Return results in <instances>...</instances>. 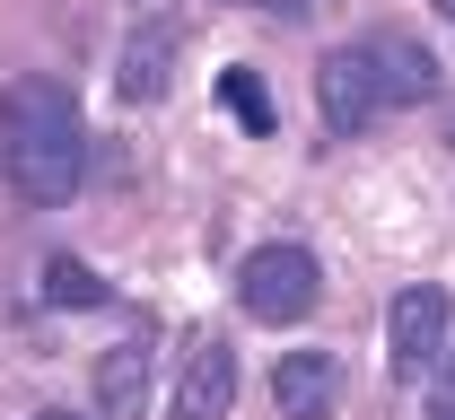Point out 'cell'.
<instances>
[{
  "label": "cell",
  "instance_id": "cell-1",
  "mask_svg": "<svg viewBox=\"0 0 455 420\" xmlns=\"http://www.w3.org/2000/svg\"><path fill=\"white\" fill-rule=\"evenodd\" d=\"M0 167L18 184V202L36 210H61L79 176H88V131H79V106L61 79H18L0 97Z\"/></svg>",
  "mask_w": 455,
  "mask_h": 420
},
{
  "label": "cell",
  "instance_id": "cell-2",
  "mask_svg": "<svg viewBox=\"0 0 455 420\" xmlns=\"http://www.w3.org/2000/svg\"><path fill=\"white\" fill-rule=\"evenodd\" d=\"M236 298H245L254 324H298L307 306L324 298V272H315L307 245H254L245 272H236Z\"/></svg>",
  "mask_w": 455,
  "mask_h": 420
},
{
  "label": "cell",
  "instance_id": "cell-3",
  "mask_svg": "<svg viewBox=\"0 0 455 420\" xmlns=\"http://www.w3.org/2000/svg\"><path fill=\"white\" fill-rule=\"evenodd\" d=\"M447 333H455L447 289H429V281L395 289V306H386V368H395V385H420L429 368L447 360Z\"/></svg>",
  "mask_w": 455,
  "mask_h": 420
},
{
  "label": "cell",
  "instance_id": "cell-4",
  "mask_svg": "<svg viewBox=\"0 0 455 420\" xmlns=\"http://www.w3.org/2000/svg\"><path fill=\"white\" fill-rule=\"evenodd\" d=\"M228 403H236V360H228L220 333H193V351L175 360V403H167V420H228Z\"/></svg>",
  "mask_w": 455,
  "mask_h": 420
},
{
  "label": "cell",
  "instance_id": "cell-5",
  "mask_svg": "<svg viewBox=\"0 0 455 420\" xmlns=\"http://www.w3.org/2000/svg\"><path fill=\"white\" fill-rule=\"evenodd\" d=\"M315 106H324V123H333V131H368V115L386 106L368 44H341V53H324V70H315Z\"/></svg>",
  "mask_w": 455,
  "mask_h": 420
},
{
  "label": "cell",
  "instance_id": "cell-6",
  "mask_svg": "<svg viewBox=\"0 0 455 420\" xmlns=\"http://www.w3.org/2000/svg\"><path fill=\"white\" fill-rule=\"evenodd\" d=\"M175 53H184V18H149V27L123 44V70H114L123 106H158L167 79H175Z\"/></svg>",
  "mask_w": 455,
  "mask_h": 420
},
{
  "label": "cell",
  "instance_id": "cell-7",
  "mask_svg": "<svg viewBox=\"0 0 455 420\" xmlns=\"http://www.w3.org/2000/svg\"><path fill=\"white\" fill-rule=\"evenodd\" d=\"M272 403L289 420H333L341 412V360L333 351H289V360H272Z\"/></svg>",
  "mask_w": 455,
  "mask_h": 420
},
{
  "label": "cell",
  "instance_id": "cell-8",
  "mask_svg": "<svg viewBox=\"0 0 455 420\" xmlns=\"http://www.w3.org/2000/svg\"><path fill=\"white\" fill-rule=\"evenodd\" d=\"M140 403H149V324H132L106 360H97V412H106V420H132Z\"/></svg>",
  "mask_w": 455,
  "mask_h": 420
},
{
  "label": "cell",
  "instance_id": "cell-9",
  "mask_svg": "<svg viewBox=\"0 0 455 420\" xmlns=\"http://www.w3.org/2000/svg\"><path fill=\"white\" fill-rule=\"evenodd\" d=\"M368 61H377L386 106H420V97L438 88V61H429V44H411V36H377V44H368Z\"/></svg>",
  "mask_w": 455,
  "mask_h": 420
},
{
  "label": "cell",
  "instance_id": "cell-10",
  "mask_svg": "<svg viewBox=\"0 0 455 420\" xmlns=\"http://www.w3.org/2000/svg\"><path fill=\"white\" fill-rule=\"evenodd\" d=\"M220 106L245 123V131H272V88H263V70H245V61L220 70Z\"/></svg>",
  "mask_w": 455,
  "mask_h": 420
},
{
  "label": "cell",
  "instance_id": "cell-11",
  "mask_svg": "<svg viewBox=\"0 0 455 420\" xmlns=\"http://www.w3.org/2000/svg\"><path fill=\"white\" fill-rule=\"evenodd\" d=\"M44 281H53V306H97V298H106V281H97L79 254H53V263H44Z\"/></svg>",
  "mask_w": 455,
  "mask_h": 420
},
{
  "label": "cell",
  "instance_id": "cell-12",
  "mask_svg": "<svg viewBox=\"0 0 455 420\" xmlns=\"http://www.w3.org/2000/svg\"><path fill=\"white\" fill-rule=\"evenodd\" d=\"M429 420H455V360H447V385H438V403H429Z\"/></svg>",
  "mask_w": 455,
  "mask_h": 420
},
{
  "label": "cell",
  "instance_id": "cell-13",
  "mask_svg": "<svg viewBox=\"0 0 455 420\" xmlns=\"http://www.w3.org/2000/svg\"><path fill=\"white\" fill-rule=\"evenodd\" d=\"M272 9H281V18H307V9H315V0H272Z\"/></svg>",
  "mask_w": 455,
  "mask_h": 420
},
{
  "label": "cell",
  "instance_id": "cell-14",
  "mask_svg": "<svg viewBox=\"0 0 455 420\" xmlns=\"http://www.w3.org/2000/svg\"><path fill=\"white\" fill-rule=\"evenodd\" d=\"M429 9H438V18H455V0H429Z\"/></svg>",
  "mask_w": 455,
  "mask_h": 420
},
{
  "label": "cell",
  "instance_id": "cell-15",
  "mask_svg": "<svg viewBox=\"0 0 455 420\" xmlns=\"http://www.w3.org/2000/svg\"><path fill=\"white\" fill-rule=\"evenodd\" d=\"M36 420H79V412H36Z\"/></svg>",
  "mask_w": 455,
  "mask_h": 420
}]
</instances>
